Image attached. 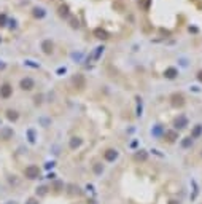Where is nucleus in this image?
Masks as SVG:
<instances>
[{
	"mask_svg": "<svg viewBox=\"0 0 202 204\" xmlns=\"http://www.w3.org/2000/svg\"><path fill=\"white\" fill-rule=\"evenodd\" d=\"M11 93H13V88H11L10 85H3L2 88H0V96L5 97V99L11 96Z\"/></svg>",
	"mask_w": 202,
	"mask_h": 204,
	"instance_id": "nucleus-3",
	"label": "nucleus"
},
{
	"mask_svg": "<svg viewBox=\"0 0 202 204\" xmlns=\"http://www.w3.org/2000/svg\"><path fill=\"white\" fill-rule=\"evenodd\" d=\"M166 137H167V140H169V142H173V140L177 139V132L175 131H167L166 132Z\"/></svg>",
	"mask_w": 202,
	"mask_h": 204,
	"instance_id": "nucleus-6",
	"label": "nucleus"
},
{
	"mask_svg": "<svg viewBox=\"0 0 202 204\" xmlns=\"http://www.w3.org/2000/svg\"><path fill=\"white\" fill-rule=\"evenodd\" d=\"M3 67H5V64H2V62H0V69H3Z\"/></svg>",
	"mask_w": 202,
	"mask_h": 204,
	"instance_id": "nucleus-20",
	"label": "nucleus"
},
{
	"mask_svg": "<svg viewBox=\"0 0 202 204\" xmlns=\"http://www.w3.org/2000/svg\"><path fill=\"white\" fill-rule=\"evenodd\" d=\"M81 145V139H78V137H73V139L70 140V148H76Z\"/></svg>",
	"mask_w": 202,
	"mask_h": 204,
	"instance_id": "nucleus-8",
	"label": "nucleus"
},
{
	"mask_svg": "<svg viewBox=\"0 0 202 204\" xmlns=\"http://www.w3.org/2000/svg\"><path fill=\"white\" fill-rule=\"evenodd\" d=\"M43 48H45V53H51V51H53V45H49V42H45L43 43Z\"/></svg>",
	"mask_w": 202,
	"mask_h": 204,
	"instance_id": "nucleus-12",
	"label": "nucleus"
},
{
	"mask_svg": "<svg viewBox=\"0 0 202 204\" xmlns=\"http://www.w3.org/2000/svg\"><path fill=\"white\" fill-rule=\"evenodd\" d=\"M189 144H191V137H188V139H186L185 142H183V147H188Z\"/></svg>",
	"mask_w": 202,
	"mask_h": 204,
	"instance_id": "nucleus-16",
	"label": "nucleus"
},
{
	"mask_svg": "<svg viewBox=\"0 0 202 204\" xmlns=\"http://www.w3.org/2000/svg\"><path fill=\"white\" fill-rule=\"evenodd\" d=\"M3 21H5V16H0V26H3Z\"/></svg>",
	"mask_w": 202,
	"mask_h": 204,
	"instance_id": "nucleus-17",
	"label": "nucleus"
},
{
	"mask_svg": "<svg viewBox=\"0 0 202 204\" xmlns=\"http://www.w3.org/2000/svg\"><path fill=\"white\" fill-rule=\"evenodd\" d=\"M37 193H40L41 196H43V195H46V188H45V187H41V188H37Z\"/></svg>",
	"mask_w": 202,
	"mask_h": 204,
	"instance_id": "nucleus-13",
	"label": "nucleus"
},
{
	"mask_svg": "<svg viewBox=\"0 0 202 204\" xmlns=\"http://www.w3.org/2000/svg\"><path fill=\"white\" fill-rule=\"evenodd\" d=\"M172 104L173 105H175V107H177V105H183V96H180V94H175V96H172Z\"/></svg>",
	"mask_w": 202,
	"mask_h": 204,
	"instance_id": "nucleus-5",
	"label": "nucleus"
},
{
	"mask_svg": "<svg viewBox=\"0 0 202 204\" xmlns=\"http://www.w3.org/2000/svg\"><path fill=\"white\" fill-rule=\"evenodd\" d=\"M103 158H105L107 161H115V159L118 158V152L113 150V148H108V150H105V153H103Z\"/></svg>",
	"mask_w": 202,
	"mask_h": 204,
	"instance_id": "nucleus-2",
	"label": "nucleus"
},
{
	"mask_svg": "<svg viewBox=\"0 0 202 204\" xmlns=\"http://www.w3.org/2000/svg\"><path fill=\"white\" fill-rule=\"evenodd\" d=\"M201 132H202V126H201V124H197V126L194 128L193 134H191V139H196V137H199V136H201Z\"/></svg>",
	"mask_w": 202,
	"mask_h": 204,
	"instance_id": "nucleus-7",
	"label": "nucleus"
},
{
	"mask_svg": "<svg viewBox=\"0 0 202 204\" xmlns=\"http://www.w3.org/2000/svg\"><path fill=\"white\" fill-rule=\"evenodd\" d=\"M146 158H148V155H146L145 152H140V153H137V155H135V159H137V161H145Z\"/></svg>",
	"mask_w": 202,
	"mask_h": 204,
	"instance_id": "nucleus-9",
	"label": "nucleus"
},
{
	"mask_svg": "<svg viewBox=\"0 0 202 204\" xmlns=\"http://www.w3.org/2000/svg\"><path fill=\"white\" fill-rule=\"evenodd\" d=\"M61 14H62V16L67 14V6H61Z\"/></svg>",
	"mask_w": 202,
	"mask_h": 204,
	"instance_id": "nucleus-14",
	"label": "nucleus"
},
{
	"mask_svg": "<svg viewBox=\"0 0 202 204\" xmlns=\"http://www.w3.org/2000/svg\"><path fill=\"white\" fill-rule=\"evenodd\" d=\"M21 88L29 91V89L34 88V81L30 80V78H22V80H21Z\"/></svg>",
	"mask_w": 202,
	"mask_h": 204,
	"instance_id": "nucleus-4",
	"label": "nucleus"
},
{
	"mask_svg": "<svg viewBox=\"0 0 202 204\" xmlns=\"http://www.w3.org/2000/svg\"><path fill=\"white\" fill-rule=\"evenodd\" d=\"M6 116H8V120H18V113L16 112H14V110H8V112H6Z\"/></svg>",
	"mask_w": 202,
	"mask_h": 204,
	"instance_id": "nucleus-10",
	"label": "nucleus"
},
{
	"mask_svg": "<svg viewBox=\"0 0 202 204\" xmlns=\"http://www.w3.org/2000/svg\"><path fill=\"white\" fill-rule=\"evenodd\" d=\"M26 204H38V201H37V199H34V198H30Z\"/></svg>",
	"mask_w": 202,
	"mask_h": 204,
	"instance_id": "nucleus-15",
	"label": "nucleus"
},
{
	"mask_svg": "<svg viewBox=\"0 0 202 204\" xmlns=\"http://www.w3.org/2000/svg\"><path fill=\"white\" fill-rule=\"evenodd\" d=\"M169 204H180V203H177V201H169Z\"/></svg>",
	"mask_w": 202,
	"mask_h": 204,
	"instance_id": "nucleus-18",
	"label": "nucleus"
},
{
	"mask_svg": "<svg viewBox=\"0 0 202 204\" xmlns=\"http://www.w3.org/2000/svg\"><path fill=\"white\" fill-rule=\"evenodd\" d=\"M199 80L202 81V72H199Z\"/></svg>",
	"mask_w": 202,
	"mask_h": 204,
	"instance_id": "nucleus-19",
	"label": "nucleus"
},
{
	"mask_svg": "<svg viewBox=\"0 0 202 204\" xmlns=\"http://www.w3.org/2000/svg\"><path fill=\"white\" fill-rule=\"evenodd\" d=\"M24 175L27 179H30V180H34V179H38L40 177V169H38V166H27L26 167V171H24Z\"/></svg>",
	"mask_w": 202,
	"mask_h": 204,
	"instance_id": "nucleus-1",
	"label": "nucleus"
},
{
	"mask_svg": "<svg viewBox=\"0 0 202 204\" xmlns=\"http://www.w3.org/2000/svg\"><path fill=\"white\" fill-rule=\"evenodd\" d=\"M175 75H177V70H175V69H169V70L166 72V77H167V78H173Z\"/></svg>",
	"mask_w": 202,
	"mask_h": 204,
	"instance_id": "nucleus-11",
	"label": "nucleus"
}]
</instances>
